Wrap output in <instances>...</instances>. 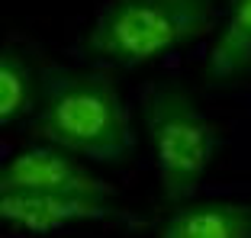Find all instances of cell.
I'll use <instances>...</instances> for the list:
<instances>
[{"mask_svg": "<svg viewBox=\"0 0 251 238\" xmlns=\"http://www.w3.org/2000/svg\"><path fill=\"white\" fill-rule=\"evenodd\" d=\"M32 135L94 164L135 155V126L110 68L45 65Z\"/></svg>", "mask_w": 251, "mask_h": 238, "instance_id": "6da1fadb", "label": "cell"}, {"mask_svg": "<svg viewBox=\"0 0 251 238\" xmlns=\"http://www.w3.org/2000/svg\"><path fill=\"white\" fill-rule=\"evenodd\" d=\"M229 0H103L84 52L106 68H142L213 36Z\"/></svg>", "mask_w": 251, "mask_h": 238, "instance_id": "7a4b0ae2", "label": "cell"}, {"mask_svg": "<svg viewBox=\"0 0 251 238\" xmlns=\"http://www.w3.org/2000/svg\"><path fill=\"white\" fill-rule=\"evenodd\" d=\"M139 122L161 196L174 206L193 200L219 151V129L209 113L180 81H151L139 90Z\"/></svg>", "mask_w": 251, "mask_h": 238, "instance_id": "3957f363", "label": "cell"}, {"mask_svg": "<svg viewBox=\"0 0 251 238\" xmlns=\"http://www.w3.org/2000/svg\"><path fill=\"white\" fill-rule=\"evenodd\" d=\"M0 193H87L113 200L116 190L84 164V158L58 145L20 148L0 171Z\"/></svg>", "mask_w": 251, "mask_h": 238, "instance_id": "277c9868", "label": "cell"}, {"mask_svg": "<svg viewBox=\"0 0 251 238\" xmlns=\"http://www.w3.org/2000/svg\"><path fill=\"white\" fill-rule=\"evenodd\" d=\"M0 216L26 235H52L84 222L123 219V209L106 196L87 193H0Z\"/></svg>", "mask_w": 251, "mask_h": 238, "instance_id": "5b68a950", "label": "cell"}, {"mask_svg": "<svg viewBox=\"0 0 251 238\" xmlns=\"http://www.w3.org/2000/svg\"><path fill=\"white\" fill-rule=\"evenodd\" d=\"M158 238H251V203L187 200L161 222Z\"/></svg>", "mask_w": 251, "mask_h": 238, "instance_id": "8992f818", "label": "cell"}, {"mask_svg": "<svg viewBox=\"0 0 251 238\" xmlns=\"http://www.w3.org/2000/svg\"><path fill=\"white\" fill-rule=\"evenodd\" d=\"M251 74V0H229L206 48V77L216 84Z\"/></svg>", "mask_w": 251, "mask_h": 238, "instance_id": "52a82bcc", "label": "cell"}, {"mask_svg": "<svg viewBox=\"0 0 251 238\" xmlns=\"http://www.w3.org/2000/svg\"><path fill=\"white\" fill-rule=\"evenodd\" d=\"M42 68L26 48L7 42L0 55V116L3 126L32 119L42 97Z\"/></svg>", "mask_w": 251, "mask_h": 238, "instance_id": "ba28073f", "label": "cell"}]
</instances>
